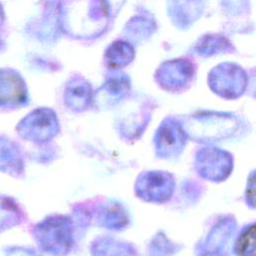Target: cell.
Wrapping results in <instances>:
<instances>
[{
    "label": "cell",
    "mask_w": 256,
    "mask_h": 256,
    "mask_svg": "<svg viewBox=\"0 0 256 256\" xmlns=\"http://www.w3.org/2000/svg\"><path fill=\"white\" fill-rule=\"evenodd\" d=\"M25 98V86L18 74L0 70V105L20 103Z\"/></svg>",
    "instance_id": "1"
},
{
    "label": "cell",
    "mask_w": 256,
    "mask_h": 256,
    "mask_svg": "<svg viewBox=\"0 0 256 256\" xmlns=\"http://www.w3.org/2000/svg\"><path fill=\"white\" fill-rule=\"evenodd\" d=\"M254 226L249 227L239 238L237 243L238 252L242 255L254 251Z\"/></svg>",
    "instance_id": "2"
},
{
    "label": "cell",
    "mask_w": 256,
    "mask_h": 256,
    "mask_svg": "<svg viewBox=\"0 0 256 256\" xmlns=\"http://www.w3.org/2000/svg\"><path fill=\"white\" fill-rule=\"evenodd\" d=\"M2 20H3V11H2V7L0 5V25L2 23Z\"/></svg>",
    "instance_id": "3"
}]
</instances>
